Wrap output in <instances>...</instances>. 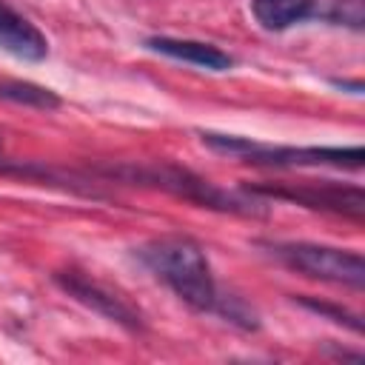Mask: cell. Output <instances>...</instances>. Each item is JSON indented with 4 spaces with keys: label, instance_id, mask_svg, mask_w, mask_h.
<instances>
[{
    "label": "cell",
    "instance_id": "1",
    "mask_svg": "<svg viewBox=\"0 0 365 365\" xmlns=\"http://www.w3.org/2000/svg\"><path fill=\"white\" fill-rule=\"evenodd\" d=\"M145 268L163 279L194 311H214L220 291L211 277L205 251L188 237H160L140 248Z\"/></svg>",
    "mask_w": 365,
    "mask_h": 365
},
{
    "label": "cell",
    "instance_id": "2",
    "mask_svg": "<svg viewBox=\"0 0 365 365\" xmlns=\"http://www.w3.org/2000/svg\"><path fill=\"white\" fill-rule=\"evenodd\" d=\"M205 145H211L214 151L222 154H234L242 157L245 163H257V165H334V168H362L365 151L359 145H265V143H254L245 137H234V134H214V131H202L200 134Z\"/></svg>",
    "mask_w": 365,
    "mask_h": 365
},
{
    "label": "cell",
    "instance_id": "3",
    "mask_svg": "<svg viewBox=\"0 0 365 365\" xmlns=\"http://www.w3.org/2000/svg\"><path fill=\"white\" fill-rule=\"evenodd\" d=\"M262 248H268L271 257L305 277L351 288H362L365 282V262L359 251L317 242H262Z\"/></svg>",
    "mask_w": 365,
    "mask_h": 365
},
{
    "label": "cell",
    "instance_id": "4",
    "mask_svg": "<svg viewBox=\"0 0 365 365\" xmlns=\"http://www.w3.org/2000/svg\"><path fill=\"white\" fill-rule=\"evenodd\" d=\"M117 174H128L131 180L157 182V185L185 197V200H194V202L208 205V208H222V211H237V214H259L254 205H248V200L231 197V194L220 191L217 185H211L208 180H200L182 168H137V171H117Z\"/></svg>",
    "mask_w": 365,
    "mask_h": 365
},
{
    "label": "cell",
    "instance_id": "5",
    "mask_svg": "<svg viewBox=\"0 0 365 365\" xmlns=\"http://www.w3.org/2000/svg\"><path fill=\"white\" fill-rule=\"evenodd\" d=\"M57 285L68 297H74L77 302H83L86 308L97 311L100 317H106L111 322H117V325H123L128 331H140L143 328V314L125 297H120L117 291H111L108 285H103V282H97V279H91V277H86L80 271H63V274H57Z\"/></svg>",
    "mask_w": 365,
    "mask_h": 365
},
{
    "label": "cell",
    "instance_id": "6",
    "mask_svg": "<svg viewBox=\"0 0 365 365\" xmlns=\"http://www.w3.org/2000/svg\"><path fill=\"white\" fill-rule=\"evenodd\" d=\"M257 194L274 197V200H291L308 208H319V211H334V214H345L359 220L365 211V197L359 188H342V185H311V182H299V185H257Z\"/></svg>",
    "mask_w": 365,
    "mask_h": 365
},
{
    "label": "cell",
    "instance_id": "7",
    "mask_svg": "<svg viewBox=\"0 0 365 365\" xmlns=\"http://www.w3.org/2000/svg\"><path fill=\"white\" fill-rule=\"evenodd\" d=\"M0 48L20 60L37 63L48 54V40L43 37V31L34 23H29L11 6L0 3Z\"/></svg>",
    "mask_w": 365,
    "mask_h": 365
},
{
    "label": "cell",
    "instance_id": "8",
    "mask_svg": "<svg viewBox=\"0 0 365 365\" xmlns=\"http://www.w3.org/2000/svg\"><path fill=\"white\" fill-rule=\"evenodd\" d=\"M145 46L151 51H160L165 57L191 63L197 68H208V71H228L234 66L231 54H225L222 48L211 46V43H200V40H180V37H151L145 40Z\"/></svg>",
    "mask_w": 365,
    "mask_h": 365
},
{
    "label": "cell",
    "instance_id": "9",
    "mask_svg": "<svg viewBox=\"0 0 365 365\" xmlns=\"http://www.w3.org/2000/svg\"><path fill=\"white\" fill-rule=\"evenodd\" d=\"M314 0H251L254 20L268 31H282L311 14Z\"/></svg>",
    "mask_w": 365,
    "mask_h": 365
},
{
    "label": "cell",
    "instance_id": "10",
    "mask_svg": "<svg viewBox=\"0 0 365 365\" xmlns=\"http://www.w3.org/2000/svg\"><path fill=\"white\" fill-rule=\"evenodd\" d=\"M0 100L29 106V108H43V111L60 106V97L51 88L29 83V80H0Z\"/></svg>",
    "mask_w": 365,
    "mask_h": 365
},
{
    "label": "cell",
    "instance_id": "11",
    "mask_svg": "<svg viewBox=\"0 0 365 365\" xmlns=\"http://www.w3.org/2000/svg\"><path fill=\"white\" fill-rule=\"evenodd\" d=\"M297 299H299V305H305L308 311H314V314H319V317H328L331 322H339V325L351 328L354 334H362V322H359V317L351 314L348 308H342V305H331V302H322V299H314V297H297Z\"/></svg>",
    "mask_w": 365,
    "mask_h": 365
},
{
    "label": "cell",
    "instance_id": "12",
    "mask_svg": "<svg viewBox=\"0 0 365 365\" xmlns=\"http://www.w3.org/2000/svg\"><path fill=\"white\" fill-rule=\"evenodd\" d=\"M0 151H3V140H0Z\"/></svg>",
    "mask_w": 365,
    "mask_h": 365
}]
</instances>
